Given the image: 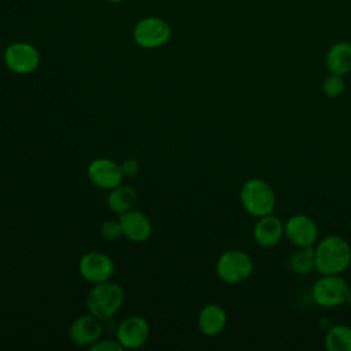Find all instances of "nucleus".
Returning a JSON list of instances; mask_svg holds the SVG:
<instances>
[{
    "label": "nucleus",
    "instance_id": "1",
    "mask_svg": "<svg viewBox=\"0 0 351 351\" xmlns=\"http://www.w3.org/2000/svg\"><path fill=\"white\" fill-rule=\"evenodd\" d=\"M314 265L319 274H341L351 265V245L337 234L324 237L314 248Z\"/></svg>",
    "mask_w": 351,
    "mask_h": 351
},
{
    "label": "nucleus",
    "instance_id": "2",
    "mask_svg": "<svg viewBox=\"0 0 351 351\" xmlns=\"http://www.w3.org/2000/svg\"><path fill=\"white\" fill-rule=\"evenodd\" d=\"M125 302L123 288L114 281H103L93 285L86 296L88 313L99 318L100 321L110 319L119 311Z\"/></svg>",
    "mask_w": 351,
    "mask_h": 351
},
{
    "label": "nucleus",
    "instance_id": "3",
    "mask_svg": "<svg viewBox=\"0 0 351 351\" xmlns=\"http://www.w3.org/2000/svg\"><path fill=\"white\" fill-rule=\"evenodd\" d=\"M240 202L248 214L261 218L273 214L276 208V193L265 180L250 178L240 189Z\"/></svg>",
    "mask_w": 351,
    "mask_h": 351
},
{
    "label": "nucleus",
    "instance_id": "4",
    "mask_svg": "<svg viewBox=\"0 0 351 351\" xmlns=\"http://www.w3.org/2000/svg\"><path fill=\"white\" fill-rule=\"evenodd\" d=\"M311 298L321 307H337L350 299V285L340 274H321L311 288Z\"/></svg>",
    "mask_w": 351,
    "mask_h": 351
},
{
    "label": "nucleus",
    "instance_id": "5",
    "mask_svg": "<svg viewBox=\"0 0 351 351\" xmlns=\"http://www.w3.org/2000/svg\"><path fill=\"white\" fill-rule=\"evenodd\" d=\"M215 270L223 282L239 284L252 274L254 262L252 258L241 250H228L218 258Z\"/></svg>",
    "mask_w": 351,
    "mask_h": 351
},
{
    "label": "nucleus",
    "instance_id": "6",
    "mask_svg": "<svg viewBox=\"0 0 351 351\" xmlns=\"http://www.w3.org/2000/svg\"><path fill=\"white\" fill-rule=\"evenodd\" d=\"M171 38L170 25L158 16H145L133 27L134 43L145 49L163 47Z\"/></svg>",
    "mask_w": 351,
    "mask_h": 351
},
{
    "label": "nucleus",
    "instance_id": "7",
    "mask_svg": "<svg viewBox=\"0 0 351 351\" xmlns=\"http://www.w3.org/2000/svg\"><path fill=\"white\" fill-rule=\"evenodd\" d=\"M5 67L15 74H30L40 66V52L29 43L16 41L10 44L3 55Z\"/></svg>",
    "mask_w": 351,
    "mask_h": 351
},
{
    "label": "nucleus",
    "instance_id": "8",
    "mask_svg": "<svg viewBox=\"0 0 351 351\" xmlns=\"http://www.w3.org/2000/svg\"><path fill=\"white\" fill-rule=\"evenodd\" d=\"M284 234L298 248L314 247L318 239V226L308 215L295 214L284 223Z\"/></svg>",
    "mask_w": 351,
    "mask_h": 351
},
{
    "label": "nucleus",
    "instance_id": "9",
    "mask_svg": "<svg viewBox=\"0 0 351 351\" xmlns=\"http://www.w3.org/2000/svg\"><path fill=\"white\" fill-rule=\"evenodd\" d=\"M115 266L112 259L100 251L86 252L78 263V271L82 278L92 284L103 282L111 278L114 274Z\"/></svg>",
    "mask_w": 351,
    "mask_h": 351
},
{
    "label": "nucleus",
    "instance_id": "10",
    "mask_svg": "<svg viewBox=\"0 0 351 351\" xmlns=\"http://www.w3.org/2000/svg\"><path fill=\"white\" fill-rule=\"evenodd\" d=\"M88 178L89 181L104 191H111L122 184L123 171L121 165L115 163L107 158H99L89 163L88 166Z\"/></svg>",
    "mask_w": 351,
    "mask_h": 351
},
{
    "label": "nucleus",
    "instance_id": "11",
    "mask_svg": "<svg viewBox=\"0 0 351 351\" xmlns=\"http://www.w3.org/2000/svg\"><path fill=\"white\" fill-rule=\"evenodd\" d=\"M149 336V325L140 315H130L125 318L117 329V340L123 348H140L145 344Z\"/></svg>",
    "mask_w": 351,
    "mask_h": 351
},
{
    "label": "nucleus",
    "instance_id": "12",
    "mask_svg": "<svg viewBox=\"0 0 351 351\" xmlns=\"http://www.w3.org/2000/svg\"><path fill=\"white\" fill-rule=\"evenodd\" d=\"M103 333L100 319L90 313L77 317L69 329L70 340L80 347H90L95 344Z\"/></svg>",
    "mask_w": 351,
    "mask_h": 351
},
{
    "label": "nucleus",
    "instance_id": "13",
    "mask_svg": "<svg viewBox=\"0 0 351 351\" xmlns=\"http://www.w3.org/2000/svg\"><path fill=\"white\" fill-rule=\"evenodd\" d=\"M119 222L123 236L134 243H143L151 236L152 225L148 217L138 210L132 208L123 214H119Z\"/></svg>",
    "mask_w": 351,
    "mask_h": 351
},
{
    "label": "nucleus",
    "instance_id": "14",
    "mask_svg": "<svg viewBox=\"0 0 351 351\" xmlns=\"http://www.w3.org/2000/svg\"><path fill=\"white\" fill-rule=\"evenodd\" d=\"M254 239L258 245L263 248L274 247L280 243L284 236V223L282 221L273 214L261 217L254 226Z\"/></svg>",
    "mask_w": 351,
    "mask_h": 351
},
{
    "label": "nucleus",
    "instance_id": "15",
    "mask_svg": "<svg viewBox=\"0 0 351 351\" xmlns=\"http://www.w3.org/2000/svg\"><path fill=\"white\" fill-rule=\"evenodd\" d=\"M228 315L222 306L217 303L206 304L197 317V326L206 336H218L226 326Z\"/></svg>",
    "mask_w": 351,
    "mask_h": 351
},
{
    "label": "nucleus",
    "instance_id": "16",
    "mask_svg": "<svg viewBox=\"0 0 351 351\" xmlns=\"http://www.w3.org/2000/svg\"><path fill=\"white\" fill-rule=\"evenodd\" d=\"M325 64L332 74L346 75L351 73V43H335L326 52Z\"/></svg>",
    "mask_w": 351,
    "mask_h": 351
},
{
    "label": "nucleus",
    "instance_id": "17",
    "mask_svg": "<svg viewBox=\"0 0 351 351\" xmlns=\"http://www.w3.org/2000/svg\"><path fill=\"white\" fill-rule=\"evenodd\" d=\"M137 202V192L130 185H118L117 188L110 191V195L107 197L108 208L112 213L123 214L134 207Z\"/></svg>",
    "mask_w": 351,
    "mask_h": 351
},
{
    "label": "nucleus",
    "instance_id": "18",
    "mask_svg": "<svg viewBox=\"0 0 351 351\" xmlns=\"http://www.w3.org/2000/svg\"><path fill=\"white\" fill-rule=\"evenodd\" d=\"M324 344L329 351H351V326H332L325 335Z\"/></svg>",
    "mask_w": 351,
    "mask_h": 351
},
{
    "label": "nucleus",
    "instance_id": "19",
    "mask_svg": "<svg viewBox=\"0 0 351 351\" xmlns=\"http://www.w3.org/2000/svg\"><path fill=\"white\" fill-rule=\"evenodd\" d=\"M289 267L292 271L298 274H307L311 270L315 269L314 265V248L307 247V248H299L291 255L289 259Z\"/></svg>",
    "mask_w": 351,
    "mask_h": 351
},
{
    "label": "nucleus",
    "instance_id": "20",
    "mask_svg": "<svg viewBox=\"0 0 351 351\" xmlns=\"http://www.w3.org/2000/svg\"><path fill=\"white\" fill-rule=\"evenodd\" d=\"M344 88H346V84H344L343 75L329 73V75L322 82V92L329 99L339 97L344 92Z\"/></svg>",
    "mask_w": 351,
    "mask_h": 351
},
{
    "label": "nucleus",
    "instance_id": "21",
    "mask_svg": "<svg viewBox=\"0 0 351 351\" xmlns=\"http://www.w3.org/2000/svg\"><path fill=\"white\" fill-rule=\"evenodd\" d=\"M100 233H101L103 239H106L108 241H115V240L121 239V236H123V232H122L119 219L118 221L108 219V221L103 222L101 228H100Z\"/></svg>",
    "mask_w": 351,
    "mask_h": 351
},
{
    "label": "nucleus",
    "instance_id": "22",
    "mask_svg": "<svg viewBox=\"0 0 351 351\" xmlns=\"http://www.w3.org/2000/svg\"><path fill=\"white\" fill-rule=\"evenodd\" d=\"M123 347L118 340L112 339H99L90 346V351H122Z\"/></svg>",
    "mask_w": 351,
    "mask_h": 351
},
{
    "label": "nucleus",
    "instance_id": "23",
    "mask_svg": "<svg viewBox=\"0 0 351 351\" xmlns=\"http://www.w3.org/2000/svg\"><path fill=\"white\" fill-rule=\"evenodd\" d=\"M121 169L123 171V176H128V177H133L138 169H140V165L136 159L133 158H129V159H125L122 163H121Z\"/></svg>",
    "mask_w": 351,
    "mask_h": 351
},
{
    "label": "nucleus",
    "instance_id": "24",
    "mask_svg": "<svg viewBox=\"0 0 351 351\" xmlns=\"http://www.w3.org/2000/svg\"><path fill=\"white\" fill-rule=\"evenodd\" d=\"M107 1H110V3H122L125 0H107Z\"/></svg>",
    "mask_w": 351,
    "mask_h": 351
},
{
    "label": "nucleus",
    "instance_id": "25",
    "mask_svg": "<svg viewBox=\"0 0 351 351\" xmlns=\"http://www.w3.org/2000/svg\"><path fill=\"white\" fill-rule=\"evenodd\" d=\"M298 1H311V0H298Z\"/></svg>",
    "mask_w": 351,
    "mask_h": 351
},
{
    "label": "nucleus",
    "instance_id": "26",
    "mask_svg": "<svg viewBox=\"0 0 351 351\" xmlns=\"http://www.w3.org/2000/svg\"><path fill=\"white\" fill-rule=\"evenodd\" d=\"M350 298H351V285H350Z\"/></svg>",
    "mask_w": 351,
    "mask_h": 351
}]
</instances>
